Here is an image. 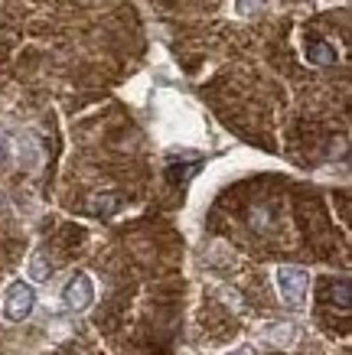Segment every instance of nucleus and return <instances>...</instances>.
Returning a JSON list of instances; mask_svg holds the SVG:
<instances>
[{
    "label": "nucleus",
    "mask_w": 352,
    "mask_h": 355,
    "mask_svg": "<svg viewBox=\"0 0 352 355\" xmlns=\"http://www.w3.org/2000/svg\"><path fill=\"white\" fill-rule=\"evenodd\" d=\"M274 280H278V293L284 297V303L290 306H300L307 300V287H310V274L297 264H284V268L274 270Z\"/></svg>",
    "instance_id": "f257e3e1"
},
{
    "label": "nucleus",
    "mask_w": 352,
    "mask_h": 355,
    "mask_svg": "<svg viewBox=\"0 0 352 355\" xmlns=\"http://www.w3.org/2000/svg\"><path fill=\"white\" fill-rule=\"evenodd\" d=\"M33 306H36V291H33L26 280H13L10 287H7V293H3V316L10 323H23L33 313Z\"/></svg>",
    "instance_id": "f03ea898"
},
{
    "label": "nucleus",
    "mask_w": 352,
    "mask_h": 355,
    "mask_svg": "<svg viewBox=\"0 0 352 355\" xmlns=\"http://www.w3.org/2000/svg\"><path fill=\"white\" fill-rule=\"evenodd\" d=\"M92 300H95V284H92V277H88V274H75V277L62 287L65 310L82 313V310H88V306H92Z\"/></svg>",
    "instance_id": "7ed1b4c3"
},
{
    "label": "nucleus",
    "mask_w": 352,
    "mask_h": 355,
    "mask_svg": "<svg viewBox=\"0 0 352 355\" xmlns=\"http://www.w3.org/2000/svg\"><path fill=\"white\" fill-rule=\"evenodd\" d=\"M336 59H340V53H336V46L326 43V40H320V36H310L307 40V62L317 65V69H330V65H336Z\"/></svg>",
    "instance_id": "20e7f679"
},
{
    "label": "nucleus",
    "mask_w": 352,
    "mask_h": 355,
    "mask_svg": "<svg viewBox=\"0 0 352 355\" xmlns=\"http://www.w3.org/2000/svg\"><path fill=\"white\" fill-rule=\"evenodd\" d=\"M261 336H265V343L278 345V349H290V345L297 343V333H294V326H287V323H267Z\"/></svg>",
    "instance_id": "39448f33"
},
{
    "label": "nucleus",
    "mask_w": 352,
    "mask_h": 355,
    "mask_svg": "<svg viewBox=\"0 0 352 355\" xmlns=\"http://www.w3.org/2000/svg\"><path fill=\"white\" fill-rule=\"evenodd\" d=\"M117 209H121V196L117 193H101V196H95V199L88 202V212L98 216V218H111Z\"/></svg>",
    "instance_id": "423d86ee"
},
{
    "label": "nucleus",
    "mask_w": 352,
    "mask_h": 355,
    "mask_svg": "<svg viewBox=\"0 0 352 355\" xmlns=\"http://www.w3.org/2000/svg\"><path fill=\"white\" fill-rule=\"evenodd\" d=\"M326 287H330V303H340V306H349V297H352V291H349V280L342 277L340 284H336V280H330Z\"/></svg>",
    "instance_id": "0eeeda50"
},
{
    "label": "nucleus",
    "mask_w": 352,
    "mask_h": 355,
    "mask_svg": "<svg viewBox=\"0 0 352 355\" xmlns=\"http://www.w3.org/2000/svg\"><path fill=\"white\" fill-rule=\"evenodd\" d=\"M49 274H53V268L46 264L43 251H36V254H33V258H30V277H33V280H46V277H49Z\"/></svg>",
    "instance_id": "6e6552de"
},
{
    "label": "nucleus",
    "mask_w": 352,
    "mask_h": 355,
    "mask_svg": "<svg viewBox=\"0 0 352 355\" xmlns=\"http://www.w3.org/2000/svg\"><path fill=\"white\" fill-rule=\"evenodd\" d=\"M232 3H235V13H238V17H255V13L265 10L267 0H232Z\"/></svg>",
    "instance_id": "1a4fd4ad"
},
{
    "label": "nucleus",
    "mask_w": 352,
    "mask_h": 355,
    "mask_svg": "<svg viewBox=\"0 0 352 355\" xmlns=\"http://www.w3.org/2000/svg\"><path fill=\"white\" fill-rule=\"evenodd\" d=\"M7 160H10V144H7V140L0 137V166H3Z\"/></svg>",
    "instance_id": "9d476101"
},
{
    "label": "nucleus",
    "mask_w": 352,
    "mask_h": 355,
    "mask_svg": "<svg viewBox=\"0 0 352 355\" xmlns=\"http://www.w3.org/2000/svg\"><path fill=\"white\" fill-rule=\"evenodd\" d=\"M232 355H255V352H251V349H248V345H242V349H235Z\"/></svg>",
    "instance_id": "9b49d317"
}]
</instances>
